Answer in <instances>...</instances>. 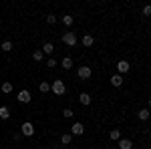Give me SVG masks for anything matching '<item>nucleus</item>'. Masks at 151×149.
Instances as JSON below:
<instances>
[{"mask_svg": "<svg viewBox=\"0 0 151 149\" xmlns=\"http://www.w3.org/2000/svg\"><path fill=\"white\" fill-rule=\"evenodd\" d=\"M50 91L55 93V95H58V97H60V95H65V91H67V87H65V83H63V81H52V85H50Z\"/></svg>", "mask_w": 151, "mask_h": 149, "instance_id": "1", "label": "nucleus"}, {"mask_svg": "<svg viewBox=\"0 0 151 149\" xmlns=\"http://www.w3.org/2000/svg\"><path fill=\"white\" fill-rule=\"evenodd\" d=\"M63 42L67 46H75L77 45V35H75V32H65V35H63Z\"/></svg>", "mask_w": 151, "mask_h": 149, "instance_id": "2", "label": "nucleus"}, {"mask_svg": "<svg viewBox=\"0 0 151 149\" xmlns=\"http://www.w3.org/2000/svg\"><path fill=\"white\" fill-rule=\"evenodd\" d=\"M20 131H22V135H26V137H32V135H35V125H32L30 121H26V123H22Z\"/></svg>", "mask_w": 151, "mask_h": 149, "instance_id": "3", "label": "nucleus"}, {"mask_svg": "<svg viewBox=\"0 0 151 149\" xmlns=\"http://www.w3.org/2000/svg\"><path fill=\"white\" fill-rule=\"evenodd\" d=\"M117 71H119L117 75H121V77H123V75L129 71V63H127V60H119V63H117Z\"/></svg>", "mask_w": 151, "mask_h": 149, "instance_id": "4", "label": "nucleus"}, {"mask_svg": "<svg viewBox=\"0 0 151 149\" xmlns=\"http://www.w3.org/2000/svg\"><path fill=\"white\" fill-rule=\"evenodd\" d=\"M70 133H73V135H83V133H85V127H83V123H79V121H77V123H73V127H70Z\"/></svg>", "mask_w": 151, "mask_h": 149, "instance_id": "5", "label": "nucleus"}, {"mask_svg": "<svg viewBox=\"0 0 151 149\" xmlns=\"http://www.w3.org/2000/svg\"><path fill=\"white\" fill-rule=\"evenodd\" d=\"M77 75H79V79H91V67H81L77 71Z\"/></svg>", "mask_w": 151, "mask_h": 149, "instance_id": "6", "label": "nucleus"}, {"mask_svg": "<svg viewBox=\"0 0 151 149\" xmlns=\"http://www.w3.org/2000/svg\"><path fill=\"white\" fill-rule=\"evenodd\" d=\"M30 99H32V95H30L28 91H20L18 93V101H20V103H30Z\"/></svg>", "mask_w": 151, "mask_h": 149, "instance_id": "7", "label": "nucleus"}, {"mask_svg": "<svg viewBox=\"0 0 151 149\" xmlns=\"http://www.w3.org/2000/svg\"><path fill=\"white\" fill-rule=\"evenodd\" d=\"M79 101H81V105H85V107L91 105V95H89V93H81V95H79Z\"/></svg>", "mask_w": 151, "mask_h": 149, "instance_id": "8", "label": "nucleus"}, {"mask_svg": "<svg viewBox=\"0 0 151 149\" xmlns=\"http://www.w3.org/2000/svg\"><path fill=\"white\" fill-rule=\"evenodd\" d=\"M55 53V45L52 42H45L42 45V55H52Z\"/></svg>", "mask_w": 151, "mask_h": 149, "instance_id": "9", "label": "nucleus"}, {"mask_svg": "<svg viewBox=\"0 0 151 149\" xmlns=\"http://www.w3.org/2000/svg\"><path fill=\"white\" fill-rule=\"evenodd\" d=\"M60 67H63L65 71L73 69V58H70V57H65V58H63V63H60Z\"/></svg>", "mask_w": 151, "mask_h": 149, "instance_id": "10", "label": "nucleus"}, {"mask_svg": "<svg viewBox=\"0 0 151 149\" xmlns=\"http://www.w3.org/2000/svg\"><path fill=\"white\" fill-rule=\"evenodd\" d=\"M131 147H133L131 139H119V149H131Z\"/></svg>", "mask_w": 151, "mask_h": 149, "instance_id": "11", "label": "nucleus"}, {"mask_svg": "<svg viewBox=\"0 0 151 149\" xmlns=\"http://www.w3.org/2000/svg\"><path fill=\"white\" fill-rule=\"evenodd\" d=\"M111 85H113V87H121V85H123V77H121V75H113V77H111Z\"/></svg>", "mask_w": 151, "mask_h": 149, "instance_id": "12", "label": "nucleus"}, {"mask_svg": "<svg viewBox=\"0 0 151 149\" xmlns=\"http://www.w3.org/2000/svg\"><path fill=\"white\" fill-rule=\"evenodd\" d=\"M0 119H10V109L8 107H0Z\"/></svg>", "mask_w": 151, "mask_h": 149, "instance_id": "13", "label": "nucleus"}, {"mask_svg": "<svg viewBox=\"0 0 151 149\" xmlns=\"http://www.w3.org/2000/svg\"><path fill=\"white\" fill-rule=\"evenodd\" d=\"M93 42H95V38L91 35H85V36H83V45H85V46H93Z\"/></svg>", "mask_w": 151, "mask_h": 149, "instance_id": "14", "label": "nucleus"}, {"mask_svg": "<svg viewBox=\"0 0 151 149\" xmlns=\"http://www.w3.org/2000/svg\"><path fill=\"white\" fill-rule=\"evenodd\" d=\"M109 137L113 139V141H119V139H121V131H119V129H113V131L109 133Z\"/></svg>", "mask_w": 151, "mask_h": 149, "instance_id": "15", "label": "nucleus"}, {"mask_svg": "<svg viewBox=\"0 0 151 149\" xmlns=\"http://www.w3.org/2000/svg\"><path fill=\"white\" fill-rule=\"evenodd\" d=\"M38 91H40V93H48V91H50V85H48V83H45V81H42V83H40V85H38Z\"/></svg>", "mask_w": 151, "mask_h": 149, "instance_id": "16", "label": "nucleus"}, {"mask_svg": "<svg viewBox=\"0 0 151 149\" xmlns=\"http://www.w3.org/2000/svg\"><path fill=\"white\" fill-rule=\"evenodd\" d=\"M139 119L141 121H147V119H149V109H141L139 111Z\"/></svg>", "mask_w": 151, "mask_h": 149, "instance_id": "17", "label": "nucleus"}, {"mask_svg": "<svg viewBox=\"0 0 151 149\" xmlns=\"http://www.w3.org/2000/svg\"><path fill=\"white\" fill-rule=\"evenodd\" d=\"M73 22H75V18H73L70 14H65V16H63V24H67V26H70Z\"/></svg>", "mask_w": 151, "mask_h": 149, "instance_id": "18", "label": "nucleus"}, {"mask_svg": "<svg viewBox=\"0 0 151 149\" xmlns=\"http://www.w3.org/2000/svg\"><path fill=\"white\" fill-rule=\"evenodd\" d=\"M2 50H4V53H10L12 50V42L10 40H4V42H2Z\"/></svg>", "mask_w": 151, "mask_h": 149, "instance_id": "19", "label": "nucleus"}, {"mask_svg": "<svg viewBox=\"0 0 151 149\" xmlns=\"http://www.w3.org/2000/svg\"><path fill=\"white\" fill-rule=\"evenodd\" d=\"M2 93H12V83H2Z\"/></svg>", "mask_w": 151, "mask_h": 149, "instance_id": "20", "label": "nucleus"}, {"mask_svg": "<svg viewBox=\"0 0 151 149\" xmlns=\"http://www.w3.org/2000/svg\"><path fill=\"white\" fill-rule=\"evenodd\" d=\"M60 143H63V145H69V143H70V135H69V133H65V135L60 137Z\"/></svg>", "mask_w": 151, "mask_h": 149, "instance_id": "21", "label": "nucleus"}, {"mask_svg": "<svg viewBox=\"0 0 151 149\" xmlns=\"http://www.w3.org/2000/svg\"><path fill=\"white\" fill-rule=\"evenodd\" d=\"M32 58H35V60H42V50H35V53H32Z\"/></svg>", "mask_w": 151, "mask_h": 149, "instance_id": "22", "label": "nucleus"}, {"mask_svg": "<svg viewBox=\"0 0 151 149\" xmlns=\"http://www.w3.org/2000/svg\"><path fill=\"white\" fill-rule=\"evenodd\" d=\"M63 115H65L67 119H70V117L75 115V111H73V109H65V111H63Z\"/></svg>", "mask_w": 151, "mask_h": 149, "instance_id": "23", "label": "nucleus"}, {"mask_svg": "<svg viewBox=\"0 0 151 149\" xmlns=\"http://www.w3.org/2000/svg\"><path fill=\"white\" fill-rule=\"evenodd\" d=\"M47 22L48 24H55V22H57V16H55V14H48V16H47Z\"/></svg>", "mask_w": 151, "mask_h": 149, "instance_id": "24", "label": "nucleus"}, {"mask_svg": "<svg viewBox=\"0 0 151 149\" xmlns=\"http://www.w3.org/2000/svg\"><path fill=\"white\" fill-rule=\"evenodd\" d=\"M47 67H50V69H52V67H57V60H55V58H48V60H47Z\"/></svg>", "mask_w": 151, "mask_h": 149, "instance_id": "25", "label": "nucleus"}, {"mask_svg": "<svg viewBox=\"0 0 151 149\" xmlns=\"http://www.w3.org/2000/svg\"><path fill=\"white\" fill-rule=\"evenodd\" d=\"M143 14L149 16V14H151V6H145V8H143Z\"/></svg>", "mask_w": 151, "mask_h": 149, "instance_id": "26", "label": "nucleus"}]
</instances>
